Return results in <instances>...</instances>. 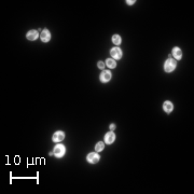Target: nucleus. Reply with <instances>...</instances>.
Wrapping results in <instances>:
<instances>
[{
  "mask_svg": "<svg viewBox=\"0 0 194 194\" xmlns=\"http://www.w3.org/2000/svg\"><path fill=\"white\" fill-rule=\"evenodd\" d=\"M110 130H111V131L116 130V125H114V124H111V125H110Z\"/></svg>",
  "mask_w": 194,
  "mask_h": 194,
  "instance_id": "16",
  "label": "nucleus"
},
{
  "mask_svg": "<svg viewBox=\"0 0 194 194\" xmlns=\"http://www.w3.org/2000/svg\"><path fill=\"white\" fill-rule=\"evenodd\" d=\"M126 2H127V4H134L135 1H126Z\"/></svg>",
  "mask_w": 194,
  "mask_h": 194,
  "instance_id": "17",
  "label": "nucleus"
},
{
  "mask_svg": "<svg viewBox=\"0 0 194 194\" xmlns=\"http://www.w3.org/2000/svg\"><path fill=\"white\" fill-rule=\"evenodd\" d=\"M99 79H100V81L102 83H107V82H109L111 80V72L109 70H104L102 71V74L99 76Z\"/></svg>",
  "mask_w": 194,
  "mask_h": 194,
  "instance_id": "4",
  "label": "nucleus"
},
{
  "mask_svg": "<svg viewBox=\"0 0 194 194\" xmlns=\"http://www.w3.org/2000/svg\"><path fill=\"white\" fill-rule=\"evenodd\" d=\"M106 65L109 68H111V69H113V68L116 67V63L113 58H108V60H106Z\"/></svg>",
  "mask_w": 194,
  "mask_h": 194,
  "instance_id": "12",
  "label": "nucleus"
},
{
  "mask_svg": "<svg viewBox=\"0 0 194 194\" xmlns=\"http://www.w3.org/2000/svg\"><path fill=\"white\" fill-rule=\"evenodd\" d=\"M98 68L99 69H102V70H104V68H105V63L104 62H98Z\"/></svg>",
  "mask_w": 194,
  "mask_h": 194,
  "instance_id": "15",
  "label": "nucleus"
},
{
  "mask_svg": "<svg viewBox=\"0 0 194 194\" xmlns=\"http://www.w3.org/2000/svg\"><path fill=\"white\" fill-rule=\"evenodd\" d=\"M104 147H105L104 142H97V145L95 146V151L96 152L102 151V150H104Z\"/></svg>",
  "mask_w": 194,
  "mask_h": 194,
  "instance_id": "14",
  "label": "nucleus"
},
{
  "mask_svg": "<svg viewBox=\"0 0 194 194\" xmlns=\"http://www.w3.org/2000/svg\"><path fill=\"white\" fill-rule=\"evenodd\" d=\"M176 66H177L176 60H173V58H168V60L165 62V64H164V70H165L166 72H172L173 70H175Z\"/></svg>",
  "mask_w": 194,
  "mask_h": 194,
  "instance_id": "1",
  "label": "nucleus"
},
{
  "mask_svg": "<svg viewBox=\"0 0 194 194\" xmlns=\"http://www.w3.org/2000/svg\"><path fill=\"white\" fill-rule=\"evenodd\" d=\"M40 38H41V40H42L43 42H48V41H50V39H51V34H50V32L48 29H44V30L41 32Z\"/></svg>",
  "mask_w": 194,
  "mask_h": 194,
  "instance_id": "9",
  "label": "nucleus"
},
{
  "mask_svg": "<svg viewBox=\"0 0 194 194\" xmlns=\"http://www.w3.org/2000/svg\"><path fill=\"white\" fill-rule=\"evenodd\" d=\"M99 159H100V156H99L96 152H91V153H88V155L86 156L88 162L91 163V164H96V163L99 161Z\"/></svg>",
  "mask_w": 194,
  "mask_h": 194,
  "instance_id": "3",
  "label": "nucleus"
},
{
  "mask_svg": "<svg viewBox=\"0 0 194 194\" xmlns=\"http://www.w3.org/2000/svg\"><path fill=\"white\" fill-rule=\"evenodd\" d=\"M65 152H66L65 146L60 145V144L55 146V148H54V150H53L54 155H55L56 158H58V159H60V158H63L64 155H65Z\"/></svg>",
  "mask_w": 194,
  "mask_h": 194,
  "instance_id": "2",
  "label": "nucleus"
},
{
  "mask_svg": "<svg viewBox=\"0 0 194 194\" xmlns=\"http://www.w3.org/2000/svg\"><path fill=\"white\" fill-rule=\"evenodd\" d=\"M110 55L112 57L113 60H121L122 58V51H121L119 48H113L110 51Z\"/></svg>",
  "mask_w": 194,
  "mask_h": 194,
  "instance_id": "5",
  "label": "nucleus"
},
{
  "mask_svg": "<svg viewBox=\"0 0 194 194\" xmlns=\"http://www.w3.org/2000/svg\"><path fill=\"white\" fill-rule=\"evenodd\" d=\"M64 138H65V134H64V132L62 131H57L55 134L53 135V137H52V139H53L54 142H60V141L64 140Z\"/></svg>",
  "mask_w": 194,
  "mask_h": 194,
  "instance_id": "6",
  "label": "nucleus"
},
{
  "mask_svg": "<svg viewBox=\"0 0 194 194\" xmlns=\"http://www.w3.org/2000/svg\"><path fill=\"white\" fill-rule=\"evenodd\" d=\"M172 55H173L176 60H181V57H182V51H181L179 48H174L173 51H172Z\"/></svg>",
  "mask_w": 194,
  "mask_h": 194,
  "instance_id": "10",
  "label": "nucleus"
},
{
  "mask_svg": "<svg viewBox=\"0 0 194 194\" xmlns=\"http://www.w3.org/2000/svg\"><path fill=\"white\" fill-rule=\"evenodd\" d=\"M112 42L116 44V46H119V44H121V42H122V40H121V37L119 35H113L112 36Z\"/></svg>",
  "mask_w": 194,
  "mask_h": 194,
  "instance_id": "13",
  "label": "nucleus"
},
{
  "mask_svg": "<svg viewBox=\"0 0 194 194\" xmlns=\"http://www.w3.org/2000/svg\"><path fill=\"white\" fill-rule=\"evenodd\" d=\"M173 109H174V106L170 102H165L163 104V110H164L166 113H170L173 111Z\"/></svg>",
  "mask_w": 194,
  "mask_h": 194,
  "instance_id": "11",
  "label": "nucleus"
},
{
  "mask_svg": "<svg viewBox=\"0 0 194 194\" xmlns=\"http://www.w3.org/2000/svg\"><path fill=\"white\" fill-rule=\"evenodd\" d=\"M116 140V135L113 132H109V133H107L106 136H105V142H106L107 145H111L112 142H114Z\"/></svg>",
  "mask_w": 194,
  "mask_h": 194,
  "instance_id": "7",
  "label": "nucleus"
},
{
  "mask_svg": "<svg viewBox=\"0 0 194 194\" xmlns=\"http://www.w3.org/2000/svg\"><path fill=\"white\" fill-rule=\"evenodd\" d=\"M38 30H35V29H32V30H29L27 32V35H26V38L30 40V41H34L36 39L38 38Z\"/></svg>",
  "mask_w": 194,
  "mask_h": 194,
  "instance_id": "8",
  "label": "nucleus"
}]
</instances>
